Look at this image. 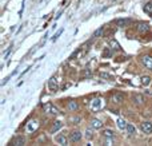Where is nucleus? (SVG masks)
Here are the masks:
<instances>
[{"label": "nucleus", "instance_id": "obj_1", "mask_svg": "<svg viewBox=\"0 0 152 146\" xmlns=\"http://www.w3.org/2000/svg\"><path fill=\"white\" fill-rule=\"evenodd\" d=\"M124 99H126V95L121 91H116V93H113L111 95V101L113 103H121V102H124Z\"/></svg>", "mask_w": 152, "mask_h": 146}, {"label": "nucleus", "instance_id": "obj_2", "mask_svg": "<svg viewBox=\"0 0 152 146\" xmlns=\"http://www.w3.org/2000/svg\"><path fill=\"white\" fill-rule=\"evenodd\" d=\"M103 99L102 98H96V99H94V101L91 102V109H92V111H99V110H102L103 109Z\"/></svg>", "mask_w": 152, "mask_h": 146}, {"label": "nucleus", "instance_id": "obj_3", "mask_svg": "<svg viewBox=\"0 0 152 146\" xmlns=\"http://www.w3.org/2000/svg\"><path fill=\"white\" fill-rule=\"evenodd\" d=\"M43 110H44V113H47V114H51V115H56L58 114V109H56L55 106H53L52 103H45L44 106H43Z\"/></svg>", "mask_w": 152, "mask_h": 146}, {"label": "nucleus", "instance_id": "obj_4", "mask_svg": "<svg viewBox=\"0 0 152 146\" xmlns=\"http://www.w3.org/2000/svg\"><path fill=\"white\" fill-rule=\"evenodd\" d=\"M48 88H50V91H52V93H56V91L59 90V83L55 77H52L48 80Z\"/></svg>", "mask_w": 152, "mask_h": 146}, {"label": "nucleus", "instance_id": "obj_5", "mask_svg": "<svg viewBox=\"0 0 152 146\" xmlns=\"http://www.w3.org/2000/svg\"><path fill=\"white\" fill-rule=\"evenodd\" d=\"M140 60H142V63L144 64L145 69H148L152 71V56L151 55H143Z\"/></svg>", "mask_w": 152, "mask_h": 146}, {"label": "nucleus", "instance_id": "obj_6", "mask_svg": "<svg viewBox=\"0 0 152 146\" xmlns=\"http://www.w3.org/2000/svg\"><path fill=\"white\" fill-rule=\"evenodd\" d=\"M81 139V133L79 130H74L69 134V141L71 142H79Z\"/></svg>", "mask_w": 152, "mask_h": 146}, {"label": "nucleus", "instance_id": "obj_7", "mask_svg": "<svg viewBox=\"0 0 152 146\" xmlns=\"http://www.w3.org/2000/svg\"><path fill=\"white\" fill-rule=\"evenodd\" d=\"M142 130L144 131L145 134H152V122H148V121H145V122L142 123Z\"/></svg>", "mask_w": 152, "mask_h": 146}, {"label": "nucleus", "instance_id": "obj_8", "mask_svg": "<svg viewBox=\"0 0 152 146\" xmlns=\"http://www.w3.org/2000/svg\"><path fill=\"white\" fill-rule=\"evenodd\" d=\"M115 23H116L118 27H127L129 23H131V19L129 18H121V19H118Z\"/></svg>", "mask_w": 152, "mask_h": 146}, {"label": "nucleus", "instance_id": "obj_9", "mask_svg": "<svg viewBox=\"0 0 152 146\" xmlns=\"http://www.w3.org/2000/svg\"><path fill=\"white\" fill-rule=\"evenodd\" d=\"M132 101H134L136 105H143L145 102L144 101V97H143L142 94H135V95L132 97Z\"/></svg>", "mask_w": 152, "mask_h": 146}, {"label": "nucleus", "instance_id": "obj_10", "mask_svg": "<svg viewBox=\"0 0 152 146\" xmlns=\"http://www.w3.org/2000/svg\"><path fill=\"white\" fill-rule=\"evenodd\" d=\"M137 31H139V32H147V31H150V24L144 23V21L139 23V24H137Z\"/></svg>", "mask_w": 152, "mask_h": 146}, {"label": "nucleus", "instance_id": "obj_11", "mask_svg": "<svg viewBox=\"0 0 152 146\" xmlns=\"http://www.w3.org/2000/svg\"><path fill=\"white\" fill-rule=\"evenodd\" d=\"M67 109H68L69 111H77L79 110V103L76 101H69L68 105H67Z\"/></svg>", "mask_w": 152, "mask_h": 146}, {"label": "nucleus", "instance_id": "obj_12", "mask_svg": "<svg viewBox=\"0 0 152 146\" xmlns=\"http://www.w3.org/2000/svg\"><path fill=\"white\" fill-rule=\"evenodd\" d=\"M24 142H26L24 137H21V136H16L15 138L12 139V142H11V144L15 145V146H19V145H24Z\"/></svg>", "mask_w": 152, "mask_h": 146}, {"label": "nucleus", "instance_id": "obj_13", "mask_svg": "<svg viewBox=\"0 0 152 146\" xmlns=\"http://www.w3.org/2000/svg\"><path fill=\"white\" fill-rule=\"evenodd\" d=\"M91 128L92 129H102L103 128V122L100 119H96V118H95V119H92L91 121Z\"/></svg>", "mask_w": 152, "mask_h": 146}, {"label": "nucleus", "instance_id": "obj_14", "mask_svg": "<svg viewBox=\"0 0 152 146\" xmlns=\"http://www.w3.org/2000/svg\"><path fill=\"white\" fill-rule=\"evenodd\" d=\"M37 128H39V123H37V121H31V122L27 125V131H35Z\"/></svg>", "mask_w": 152, "mask_h": 146}, {"label": "nucleus", "instance_id": "obj_15", "mask_svg": "<svg viewBox=\"0 0 152 146\" xmlns=\"http://www.w3.org/2000/svg\"><path fill=\"white\" fill-rule=\"evenodd\" d=\"M110 47L112 48L113 51H119V50H120V44L118 43V40H116V39H111L110 40Z\"/></svg>", "mask_w": 152, "mask_h": 146}, {"label": "nucleus", "instance_id": "obj_16", "mask_svg": "<svg viewBox=\"0 0 152 146\" xmlns=\"http://www.w3.org/2000/svg\"><path fill=\"white\" fill-rule=\"evenodd\" d=\"M116 125H118V128H119V129H121V130H126V129H127V125H128V123H127L124 119L119 118V119L116 121Z\"/></svg>", "mask_w": 152, "mask_h": 146}, {"label": "nucleus", "instance_id": "obj_17", "mask_svg": "<svg viewBox=\"0 0 152 146\" xmlns=\"http://www.w3.org/2000/svg\"><path fill=\"white\" fill-rule=\"evenodd\" d=\"M56 142L60 145H68V139L66 136H58L56 137Z\"/></svg>", "mask_w": 152, "mask_h": 146}, {"label": "nucleus", "instance_id": "obj_18", "mask_svg": "<svg viewBox=\"0 0 152 146\" xmlns=\"http://www.w3.org/2000/svg\"><path fill=\"white\" fill-rule=\"evenodd\" d=\"M61 128H63V123H61L60 121H56L55 125L51 128V133H56V131H58L59 129H61Z\"/></svg>", "mask_w": 152, "mask_h": 146}, {"label": "nucleus", "instance_id": "obj_19", "mask_svg": "<svg viewBox=\"0 0 152 146\" xmlns=\"http://www.w3.org/2000/svg\"><path fill=\"white\" fill-rule=\"evenodd\" d=\"M102 134H103V137H104V138H113V131H112V130H110V129L104 130Z\"/></svg>", "mask_w": 152, "mask_h": 146}, {"label": "nucleus", "instance_id": "obj_20", "mask_svg": "<svg viewBox=\"0 0 152 146\" xmlns=\"http://www.w3.org/2000/svg\"><path fill=\"white\" fill-rule=\"evenodd\" d=\"M140 80H142V85L143 86H148V85H150V82H151V78L147 77V75H144V77L140 78Z\"/></svg>", "mask_w": 152, "mask_h": 146}, {"label": "nucleus", "instance_id": "obj_21", "mask_svg": "<svg viewBox=\"0 0 152 146\" xmlns=\"http://www.w3.org/2000/svg\"><path fill=\"white\" fill-rule=\"evenodd\" d=\"M144 12L145 13H150V15L152 13V1H148L147 4L144 5Z\"/></svg>", "mask_w": 152, "mask_h": 146}, {"label": "nucleus", "instance_id": "obj_22", "mask_svg": "<svg viewBox=\"0 0 152 146\" xmlns=\"http://www.w3.org/2000/svg\"><path fill=\"white\" fill-rule=\"evenodd\" d=\"M127 133L128 134H135V128H134V125H131V123H128V125H127Z\"/></svg>", "mask_w": 152, "mask_h": 146}, {"label": "nucleus", "instance_id": "obj_23", "mask_svg": "<svg viewBox=\"0 0 152 146\" xmlns=\"http://www.w3.org/2000/svg\"><path fill=\"white\" fill-rule=\"evenodd\" d=\"M103 31H104V27H100V28L97 29V31H95V32H94V38H99L100 35L103 34Z\"/></svg>", "mask_w": 152, "mask_h": 146}, {"label": "nucleus", "instance_id": "obj_24", "mask_svg": "<svg viewBox=\"0 0 152 146\" xmlns=\"http://www.w3.org/2000/svg\"><path fill=\"white\" fill-rule=\"evenodd\" d=\"M111 50H112V48H107V50H104V51H103V56H111V54H112V52H111Z\"/></svg>", "mask_w": 152, "mask_h": 146}, {"label": "nucleus", "instance_id": "obj_25", "mask_svg": "<svg viewBox=\"0 0 152 146\" xmlns=\"http://www.w3.org/2000/svg\"><path fill=\"white\" fill-rule=\"evenodd\" d=\"M92 137H94V136H92V130H91V129H88V130H86V138L91 139Z\"/></svg>", "mask_w": 152, "mask_h": 146}, {"label": "nucleus", "instance_id": "obj_26", "mask_svg": "<svg viewBox=\"0 0 152 146\" xmlns=\"http://www.w3.org/2000/svg\"><path fill=\"white\" fill-rule=\"evenodd\" d=\"M100 77H102V78H104V79H110V78H111V75L108 74V72H100Z\"/></svg>", "mask_w": 152, "mask_h": 146}, {"label": "nucleus", "instance_id": "obj_27", "mask_svg": "<svg viewBox=\"0 0 152 146\" xmlns=\"http://www.w3.org/2000/svg\"><path fill=\"white\" fill-rule=\"evenodd\" d=\"M79 121H80V118H79V117H74V115L69 118V122H76V123H77Z\"/></svg>", "mask_w": 152, "mask_h": 146}, {"label": "nucleus", "instance_id": "obj_28", "mask_svg": "<svg viewBox=\"0 0 152 146\" xmlns=\"http://www.w3.org/2000/svg\"><path fill=\"white\" fill-rule=\"evenodd\" d=\"M113 32H115V29H110V31H108V32H105V36H110V35H112L113 34Z\"/></svg>", "mask_w": 152, "mask_h": 146}, {"label": "nucleus", "instance_id": "obj_29", "mask_svg": "<svg viewBox=\"0 0 152 146\" xmlns=\"http://www.w3.org/2000/svg\"><path fill=\"white\" fill-rule=\"evenodd\" d=\"M61 32H63V29H60V31H58V34H56L55 36H53V40H55V39H58V38H59V35H60Z\"/></svg>", "mask_w": 152, "mask_h": 146}, {"label": "nucleus", "instance_id": "obj_30", "mask_svg": "<svg viewBox=\"0 0 152 146\" xmlns=\"http://www.w3.org/2000/svg\"><path fill=\"white\" fill-rule=\"evenodd\" d=\"M39 141H40V142H44V141H45V137H40Z\"/></svg>", "mask_w": 152, "mask_h": 146}]
</instances>
